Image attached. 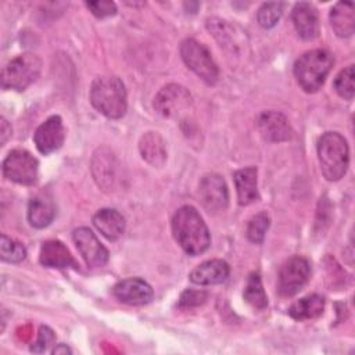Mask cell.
Returning <instances> with one entry per match:
<instances>
[{
  "instance_id": "cell-1",
  "label": "cell",
  "mask_w": 355,
  "mask_h": 355,
  "mask_svg": "<svg viewBox=\"0 0 355 355\" xmlns=\"http://www.w3.org/2000/svg\"><path fill=\"white\" fill-rule=\"evenodd\" d=\"M172 233L183 251L191 257L202 254L211 244L208 227L191 205H183L173 214Z\"/></svg>"
},
{
  "instance_id": "cell-2",
  "label": "cell",
  "mask_w": 355,
  "mask_h": 355,
  "mask_svg": "<svg viewBox=\"0 0 355 355\" xmlns=\"http://www.w3.org/2000/svg\"><path fill=\"white\" fill-rule=\"evenodd\" d=\"M92 105L111 119H118L126 112V89L118 76L96 78L90 87Z\"/></svg>"
},
{
  "instance_id": "cell-3",
  "label": "cell",
  "mask_w": 355,
  "mask_h": 355,
  "mask_svg": "<svg viewBox=\"0 0 355 355\" xmlns=\"http://www.w3.org/2000/svg\"><path fill=\"white\" fill-rule=\"evenodd\" d=\"M318 158L323 176L330 182L340 180L349 162L347 140L337 132L323 133L318 141Z\"/></svg>"
},
{
  "instance_id": "cell-4",
  "label": "cell",
  "mask_w": 355,
  "mask_h": 355,
  "mask_svg": "<svg viewBox=\"0 0 355 355\" xmlns=\"http://www.w3.org/2000/svg\"><path fill=\"white\" fill-rule=\"evenodd\" d=\"M333 67V55L324 49L304 53L294 64V75L300 86L308 92H318Z\"/></svg>"
},
{
  "instance_id": "cell-5",
  "label": "cell",
  "mask_w": 355,
  "mask_h": 355,
  "mask_svg": "<svg viewBox=\"0 0 355 355\" xmlns=\"http://www.w3.org/2000/svg\"><path fill=\"white\" fill-rule=\"evenodd\" d=\"M42 60L33 53H25L12 58L1 71V86L4 89L25 90L40 75Z\"/></svg>"
},
{
  "instance_id": "cell-6",
  "label": "cell",
  "mask_w": 355,
  "mask_h": 355,
  "mask_svg": "<svg viewBox=\"0 0 355 355\" xmlns=\"http://www.w3.org/2000/svg\"><path fill=\"white\" fill-rule=\"evenodd\" d=\"M180 57L183 62L205 83L215 85L218 82L219 69L204 44L194 39H184L180 44Z\"/></svg>"
},
{
  "instance_id": "cell-7",
  "label": "cell",
  "mask_w": 355,
  "mask_h": 355,
  "mask_svg": "<svg viewBox=\"0 0 355 355\" xmlns=\"http://www.w3.org/2000/svg\"><path fill=\"white\" fill-rule=\"evenodd\" d=\"M39 162L26 150L15 148L7 154L3 161V175L18 184H33L37 180Z\"/></svg>"
},
{
  "instance_id": "cell-8",
  "label": "cell",
  "mask_w": 355,
  "mask_h": 355,
  "mask_svg": "<svg viewBox=\"0 0 355 355\" xmlns=\"http://www.w3.org/2000/svg\"><path fill=\"white\" fill-rule=\"evenodd\" d=\"M311 276V265L302 257L288 258L280 268L277 291L283 297H293L304 288Z\"/></svg>"
},
{
  "instance_id": "cell-9",
  "label": "cell",
  "mask_w": 355,
  "mask_h": 355,
  "mask_svg": "<svg viewBox=\"0 0 355 355\" xmlns=\"http://www.w3.org/2000/svg\"><path fill=\"white\" fill-rule=\"evenodd\" d=\"M191 103L193 97L184 86L169 83L157 93L154 108L164 118H178L190 108Z\"/></svg>"
},
{
  "instance_id": "cell-10",
  "label": "cell",
  "mask_w": 355,
  "mask_h": 355,
  "mask_svg": "<svg viewBox=\"0 0 355 355\" xmlns=\"http://www.w3.org/2000/svg\"><path fill=\"white\" fill-rule=\"evenodd\" d=\"M198 197L208 212L218 214L225 211L229 202L226 182L218 173L204 175L198 184Z\"/></svg>"
},
{
  "instance_id": "cell-11",
  "label": "cell",
  "mask_w": 355,
  "mask_h": 355,
  "mask_svg": "<svg viewBox=\"0 0 355 355\" xmlns=\"http://www.w3.org/2000/svg\"><path fill=\"white\" fill-rule=\"evenodd\" d=\"M73 243L90 268L104 266L108 261V251L89 227H78L72 233Z\"/></svg>"
},
{
  "instance_id": "cell-12",
  "label": "cell",
  "mask_w": 355,
  "mask_h": 355,
  "mask_svg": "<svg viewBox=\"0 0 355 355\" xmlns=\"http://www.w3.org/2000/svg\"><path fill=\"white\" fill-rule=\"evenodd\" d=\"M65 139V129L62 125V119L58 115H53L47 118L35 132L33 140L36 148L47 155L55 150H58Z\"/></svg>"
},
{
  "instance_id": "cell-13",
  "label": "cell",
  "mask_w": 355,
  "mask_h": 355,
  "mask_svg": "<svg viewBox=\"0 0 355 355\" xmlns=\"http://www.w3.org/2000/svg\"><path fill=\"white\" fill-rule=\"evenodd\" d=\"M112 294L118 301L128 305H146L154 297L151 286L139 277L118 282L112 288Z\"/></svg>"
},
{
  "instance_id": "cell-14",
  "label": "cell",
  "mask_w": 355,
  "mask_h": 355,
  "mask_svg": "<svg viewBox=\"0 0 355 355\" xmlns=\"http://www.w3.org/2000/svg\"><path fill=\"white\" fill-rule=\"evenodd\" d=\"M257 128L265 140L273 143L287 141L293 136L287 118L277 111H265L259 114L257 118Z\"/></svg>"
},
{
  "instance_id": "cell-15",
  "label": "cell",
  "mask_w": 355,
  "mask_h": 355,
  "mask_svg": "<svg viewBox=\"0 0 355 355\" xmlns=\"http://www.w3.org/2000/svg\"><path fill=\"white\" fill-rule=\"evenodd\" d=\"M291 19L301 39L313 40L319 35L318 11L311 3H297L291 11Z\"/></svg>"
},
{
  "instance_id": "cell-16",
  "label": "cell",
  "mask_w": 355,
  "mask_h": 355,
  "mask_svg": "<svg viewBox=\"0 0 355 355\" xmlns=\"http://www.w3.org/2000/svg\"><path fill=\"white\" fill-rule=\"evenodd\" d=\"M39 261L43 266L46 268H57V269H64V268H73L78 269L79 265L67 248L64 243L60 240H47L42 244L40 248V255Z\"/></svg>"
},
{
  "instance_id": "cell-17",
  "label": "cell",
  "mask_w": 355,
  "mask_h": 355,
  "mask_svg": "<svg viewBox=\"0 0 355 355\" xmlns=\"http://www.w3.org/2000/svg\"><path fill=\"white\" fill-rule=\"evenodd\" d=\"M229 265L222 259H211L196 266L190 273V280L194 284L211 286L223 283L229 277Z\"/></svg>"
},
{
  "instance_id": "cell-18",
  "label": "cell",
  "mask_w": 355,
  "mask_h": 355,
  "mask_svg": "<svg viewBox=\"0 0 355 355\" xmlns=\"http://www.w3.org/2000/svg\"><path fill=\"white\" fill-rule=\"evenodd\" d=\"M94 227L110 241H115L125 233V218L111 208H103L93 215Z\"/></svg>"
},
{
  "instance_id": "cell-19",
  "label": "cell",
  "mask_w": 355,
  "mask_h": 355,
  "mask_svg": "<svg viewBox=\"0 0 355 355\" xmlns=\"http://www.w3.org/2000/svg\"><path fill=\"white\" fill-rule=\"evenodd\" d=\"M141 158L153 166H162L166 161V144L158 132H147L139 141Z\"/></svg>"
},
{
  "instance_id": "cell-20",
  "label": "cell",
  "mask_w": 355,
  "mask_h": 355,
  "mask_svg": "<svg viewBox=\"0 0 355 355\" xmlns=\"http://www.w3.org/2000/svg\"><path fill=\"white\" fill-rule=\"evenodd\" d=\"M257 175L258 171L255 166L243 168L234 172V183L240 205L252 204L259 198L257 189Z\"/></svg>"
},
{
  "instance_id": "cell-21",
  "label": "cell",
  "mask_w": 355,
  "mask_h": 355,
  "mask_svg": "<svg viewBox=\"0 0 355 355\" xmlns=\"http://www.w3.org/2000/svg\"><path fill=\"white\" fill-rule=\"evenodd\" d=\"M330 25L340 37H348L355 31V11L351 1H338L330 10Z\"/></svg>"
},
{
  "instance_id": "cell-22",
  "label": "cell",
  "mask_w": 355,
  "mask_h": 355,
  "mask_svg": "<svg viewBox=\"0 0 355 355\" xmlns=\"http://www.w3.org/2000/svg\"><path fill=\"white\" fill-rule=\"evenodd\" d=\"M93 176L98 186L103 189H110L112 180L115 178V166H114V154L107 148H98L94 153L92 161Z\"/></svg>"
},
{
  "instance_id": "cell-23",
  "label": "cell",
  "mask_w": 355,
  "mask_h": 355,
  "mask_svg": "<svg viewBox=\"0 0 355 355\" xmlns=\"http://www.w3.org/2000/svg\"><path fill=\"white\" fill-rule=\"evenodd\" d=\"M55 216V207L53 201L44 196H36L28 205V220L36 229L49 226Z\"/></svg>"
},
{
  "instance_id": "cell-24",
  "label": "cell",
  "mask_w": 355,
  "mask_h": 355,
  "mask_svg": "<svg viewBox=\"0 0 355 355\" xmlns=\"http://www.w3.org/2000/svg\"><path fill=\"white\" fill-rule=\"evenodd\" d=\"M324 309V298L319 294L306 295L298 301H295L288 308V315L294 320H306L315 319L323 313Z\"/></svg>"
},
{
  "instance_id": "cell-25",
  "label": "cell",
  "mask_w": 355,
  "mask_h": 355,
  "mask_svg": "<svg viewBox=\"0 0 355 355\" xmlns=\"http://www.w3.org/2000/svg\"><path fill=\"white\" fill-rule=\"evenodd\" d=\"M244 300L254 308L257 309H263L268 305V297L265 294L262 282H261V276L258 273H251L248 276L247 284L244 287V293H243Z\"/></svg>"
},
{
  "instance_id": "cell-26",
  "label": "cell",
  "mask_w": 355,
  "mask_h": 355,
  "mask_svg": "<svg viewBox=\"0 0 355 355\" xmlns=\"http://www.w3.org/2000/svg\"><path fill=\"white\" fill-rule=\"evenodd\" d=\"M0 257L4 262H8V263H18L21 261L25 259L26 257V250L25 247L7 237L6 234H1V241H0Z\"/></svg>"
},
{
  "instance_id": "cell-27",
  "label": "cell",
  "mask_w": 355,
  "mask_h": 355,
  "mask_svg": "<svg viewBox=\"0 0 355 355\" xmlns=\"http://www.w3.org/2000/svg\"><path fill=\"white\" fill-rule=\"evenodd\" d=\"M283 8H284V3H280V1L263 3L257 12L258 24L265 29L275 26L283 14Z\"/></svg>"
},
{
  "instance_id": "cell-28",
  "label": "cell",
  "mask_w": 355,
  "mask_h": 355,
  "mask_svg": "<svg viewBox=\"0 0 355 355\" xmlns=\"http://www.w3.org/2000/svg\"><path fill=\"white\" fill-rule=\"evenodd\" d=\"M354 76H355L354 65H348L347 68L340 71V73L336 76L333 82L334 90L338 93V96H341L345 100H352L354 97V93H355Z\"/></svg>"
},
{
  "instance_id": "cell-29",
  "label": "cell",
  "mask_w": 355,
  "mask_h": 355,
  "mask_svg": "<svg viewBox=\"0 0 355 355\" xmlns=\"http://www.w3.org/2000/svg\"><path fill=\"white\" fill-rule=\"evenodd\" d=\"M270 219L266 212H259L255 216H252L247 226V239L251 243L261 244L265 239V233L269 227Z\"/></svg>"
},
{
  "instance_id": "cell-30",
  "label": "cell",
  "mask_w": 355,
  "mask_h": 355,
  "mask_svg": "<svg viewBox=\"0 0 355 355\" xmlns=\"http://www.w3.org/2000/svg\"><path fill=\"white\" fill-rule=\"evenodd\" d=\"M54 340H55L54 331L49 326H40L37 333V340L31 345V351L35 354L46 352L50 348V345H53Z\"/></svg>"
},
{
  "instance_id": "cell-31",
  "label": "cell",
  "mask_w": 355,
  "mask_h": 355,
  "mask_svg": "<svg viewBox=\"0 0 355 355\" xmlns=\"http://www.w3.org/2000/svg\"><path fill=\"white\" fill-rule=\"evenodd\" d=\"M207 293L204 291H198V290H186L182 293L180 298H179V306L180 308H194L198 306L201 304L205 302L207 300Z\"/></svg>"
},
{
  "instance_id": "cell-32",
  "label": "cell",
  "mask_w": 355,
  "mask_h": 355,
  "mask_svg": "<svg viewBox=\"0 0 355 355\" xmlns=\"http://www.w3.org/2000/svg\"><path fill=\"white\" fill-rule=\"evenodd\" d=\"M86 7L98 18H105L116 14V6L114 1H107V0L87 1Z\"/></svg>"
},
{
  "instance_id": "cell-33",
  "label": "cell",
  "mask_w": 355,
  "mask_h": 355,
  "mask_svg": "<svg viewBox=\"0 0 355 355\" xmlns=\"http://www.w3.org/2000/svg\"><path fill=\"white\" fill-rule=\"evenodd\" d=\"M11 136V126L8 125V122L1 118V122H0V143L1 146L6 144V141L8 140V137Z\"/></svg>"
},
{
  "instance_id": "cell-34",
  "label": "cell",
  "mask_w": 355,
  "mask_h": 355,
  "mask_svg": "<svg viewBox=\"0 0 355 355\" xmlns=\"http://www.w3.org/2000/svg\"><path fill=\"white\" fill-rule=\"evenodd\" d=\"M71 352H72L71 348L67 347L65 344H58V345H55L54 349H53V354H71Z\"/></svg>"
}]
</instances>
